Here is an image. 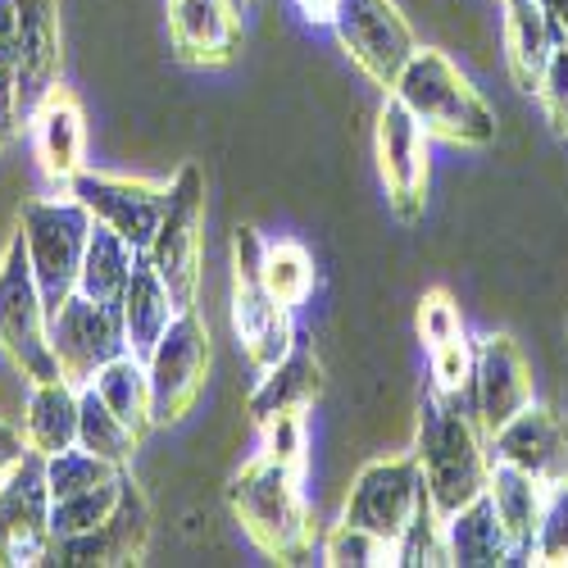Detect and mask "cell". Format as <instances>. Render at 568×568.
I'll return each mask as SVG.
<instances>
[{"instance_id": "cell-19", "label": "cell", "mask_w": 568, "mask_h": 568, "mask_svg": "<svg viewBox=\"0 0 568 568\" xmlns=\"http://www.w3.org/2000/svg\"><path fill=\"white\" fill-rule=\"evenodd\" d=\"M169 41L182 64L223 69L242 55V23L232 0H169Z\"/></svg>"}, {"instance_id": "cell-7", "label": "cell", "mask_w": 568, "mask_h": 568, "mask_svg": "<svg viewBox=\"0 0 568 568\" xmlns=\"http://www.w3.org/2000/svg\"><path fill=\"white\" fill-rule=\"evenodd\" d=\"M155 273L178 310H196L201 292V260H205V173L201 164H182L169 182V210L146 251Z\"/></svg>"}, {"instance_id": "cell-20", "label": "cell", "mask_w": 568, "mask_h": 568, "mask_svg": "<svg viewBox=\"0 0 568 568\" xmlns=\"http://www.w3.org/2000/svg\"><path fill=\"white\" fill-rule=\"evenodd\" d=\"M28 132H32V155H37L41 178L51 186H69L82 173V151H87V119L73 91L55 87L28 114Z\"/></svg>"}, {"instance_id": "cell-42", "label": "cell", "mask_w": 568, "mask_h": 568, "mask_svg": "<svg viewBox=\"0 0 568 568\" xmlns=\"http://www.w3.org/2000/svg\"><path fill=\"white\" fill-rule=\"evenodd\" d=\"M337 6H342V0H296V10H301L305 23H333Z\"/></svg>"}, {"instance_id": "cell-4", "label": "cell", "mask_w": 568, "mask_h": 568, "mask_svg": "<svg viewBox=\"0 0 568 568\" xmlns=\"http://www.w3.org/2000/svg\"><path fill=\"white\" fill-rule=\"evenodd\" d=\"M232 333H236L242 355L260 373H268L296 346L292 310L268 292V282H264V236L251 223L232 227Z\"/></svg>"}, {"instance_id": "cell-39", "label": "cell", "mask_w": 568, "mask_h": 568, "mask_svg": "<svg viewBox=\"0 0 568 568\" xmlns=\"http://www.w3.org/2000/svg\"><path fill=\"white\" fill-rule=\"evenodd\" d=\"M464 333V318H459V305L450 301V292H428L418 301V337H423V346H442V342H450V337H459Z\"/></svg>"}, {"instance_id": "cell-22", "label": "cell", "mask_w": 568, "mask_h": 568, "mask_svg": "<svg viewBox=\"0 0 568 568\" xmlns=\"http://www.w3.org/2000/svg\"><path fill=\"white\" fill-rule=\"evenodd\" d=\"M487 500L500 518V528L514 546V559H532L537 524L546 509V483H537L532 473L514 468L505 459H491V478H487Z\"/></svg>"}, {"instance_id": "cell-24", "label": "cell", "mask_w": 568, "mask_h": 568, "mask_svg": "<svg viewBox=\"0 0 568 568\" xmlns=\"http://www.w3.org/2000/svg\"><path fill=\"white\" fill-rule=\"evenodd\" d=\"M555 32L537 0H505V64L518 91L537 97V82L555 55Z\"/></svg>"}, {"instance_id": "cell-29", "label": "cell", "mask_w": 568, "mask_h": 568, "mask_svg": "<svg viewBox=\"0 0 568 568\" xmlns=\"http://www.w3.org/2000/svg\"><path fill=\"white\" fill-rule=\"evenodd\" d=\"M78 446L91 450V455H101L119 468L132 464L141 437L128 428V423L97 396V387H82V405H78Z\"/></svg>"}, {"instance_id": "cell-34", "label": "cell", "mask_w": 568, "mask_h": 568, "mask_svg": "<svg viewBox=\"0 0 568 568\" xmlns=\"http://www.w3.org/2000/svg\"><path fill=\"white\" fill-rule=\"evenodd\" d=\"M400 564L409 568H442L450 564V546H446V518L433 509V500H423L414 524L400 537Z\"/></svg>"}, {"instance_id": "cell-21", "label": "cell", "mask_w": 568, "mask_h": 568, "mask_svg": "<svg viewBox=\"0 0 568 568\" xmlns=\"http://www.w3.org/2000/svg\"><path fill=\"white\" fill-rule=\"evenodd\" d=\"M327 387V377H323V359L314 355V346L296 342L287 355H282L264 377H260V387L251 392V423L255 428H264L268 418L277 414H305Z\"/></svg>"}, {"instance_id": "cell-30", "label": "cell", "mask_w": 568, "mask_h": 568, "mask_svg": "<svg viewBox=\"0 0 568 568\" xmlns=\"http://www.w3.org/2000/svg\"><path fill=\"white\" fill-rule=\"evenodd\" d=\"M323 564H333V568H392V564H400V541L377 537V532L342 518V524L323 537Z\"/></svg>"}, {"instance_id": "cell-18", "label": "cell", "mask_w": 568, "mask_h": 568, "mask_svg": "<svg viewBox=\"0 0 568 568\" xmlns=\"http://www.w3.org/2000/svg\"><path fill=\"white\" fill-rule=\"evenodd\" d=\"M491 450H496L491 459H505L514 468L532 473V478L546 483V487L568 478V423L541 400L518 409L491 437Z\"/></svg>"}, {"instance_id": "cell-13", "label": "cell", "mask_w": 568, "mask_h": 568, "mask_svg": "<svg viewBox=\"0 0 568 568\" xmlns=\"http://www.w3.org/2000/svg\"><path fill=\"white\" fill-rule=\"evenodd\" d=\"M423 500H428V487H423L418 455L377 459V464L359 468V478L351 487V500H346L342 518H346V524H359V528L377 532V537L400 541Z\"/></svg>"}, {"instance_id": "cell-6", "label": "cell", "mask_w": 568, "mask_h": 568, "mask_svg": "<svg viewBox=\"0 0 568 568\" xmlns=\"http://www.w3.org/2000/svg\"><path fill=\"white\" fill-rule=\"evenodd\" d=\"M19 227H23L45 314L55 318L64 310V301L78 292L82 255H87L97 219H91V210L82 201H32V205H23Z\"/></svg>"}, {"instance_id": "cell-8", "label": "cell", "mask_w": 568, "mask_h": 568, "mask_svg": "<svg viewBox=\"0 0 568 568\" xmlns=\"http://www.w3.org/2000/svg\"><path fill=\"white\" fill-rule=\"evenodd\" d=\"M151 373V405H155V428H173L196 409L205 377H210V327L196 310H178L169 333L146 359Z\"/></svg>"}, {"instance_id": "cell-25", "label": "cell", "mask_w": 568, "mask_h": 568, "mask_svg": "<svg viewBox=\"0 0 568 568\" xmlns=\"http://www.w3.org/2000/svg\"><path fill=\"white\" fill-rule=\"evenodd\" d=\"M78 405H82V392L73 383H64V377H51V383H32L28 414H23L28 450L51 459V455L78 446Z\"/></svg>"}, {"instance_id": "cell-1", "label": "cell", "mask_w": 568, "mask_h": 568, "mask_svg": "<svg viewBox=\"0 0 568 568\" xmlns=\"http://www.w3.org/2000/svg\"><path fill=\"white\" fill-rule=\"evenodd\" d=\"M418 468L423 487L442 518L459 514L468 500H478L491 478V455L483 446L478 414H464L459 396L428 392L418 405Z\"/></svg>"}, {"instance_id": "cell-9", "label": "cell", "mask_w": 568, "mask_h": 568, "mask_svg": "<svg viewBox=\"0 0 568 568\" xmlns=\"http://www.w3.org/2000/svg\"><path fill=\"white\" fill-rule=\"evenodd\" d=\"M51 483L45 455L28 450L10 478L0 483V568H37L51 564L55 528H51Z\"/></svg>"}, {"instance_id": "cell-16", "label": "cell", "mask_w": 568, "mask_h": 568, "mask_svg": "<svg viewBox=\"0 0 568 568\" xmlns=\"http://www.w3.org/2000/svg\"><path fill=\"white\" fill-rule=\"evenodd\" d=\"M19 6V69H14V114H28L60 87L64 37H60V0H14Z\"/></svg>"}, {"instance_id": "cell-40", "label": "cell", "mask_w": 568, "mask_h": 568, "mask_svg": "<svg viewBox=\"0 0 568 568\" xmlns=\"http://www.w3.org/2000/svg\"><path fill=\"white\" fill-rule=\"evenodd\" d=\"M23 455H28V437H23V428H14V423L0 418V483L10 478V468H14Z\"/></svg>"}, {"instance_id": "cell-3", "label": "cell", "mask_w": 568, "mask_h": 568, "mask_svg": "<svg viewBox=\"0 0 568 568\" xmlns=\"http://www.w3.org/2000/svg\"><path fill=\"white\" fill-rule=\"evenodd\" d=\"M305 473L282 468L273 459H251L227 483V509L242 524V532L277 564H301L314 546L310 505H305Z\"/></svg>"}, {"instance_id": "cell-11", "label": "cell", "mask_w": 568, "mask_h": 568, "mask_svg": "<svg viewBox=\"0 0 568 568\" xmlns=\"http://www.w3.org/2000/svg\"><path fill=\"white\" fill-rule=\"evenodd\" d=\"M377 173H383L392 214L400 223H418L428 210V132L392 91L377 110Z\"/></svg>"}, {"instance_id": "cell-15", "label": "cell", "mask_w": 568, "mask_h": 568, "mask_svg": "<svg viewBox=\"0 0 568 568\" xmlns=\"http://www.w3.org/2000/svg\"><path fill=\"white\" fill-rule=\"evenodd\" d=\"M151 546V500L132 483V473L123 478V496L114 505V514L105 524H97L91 532L78 537H60L51 546V564H69V568H123V564H141Z\"/></svg>"}, {"instance_id": "cell-26", "label": "cell", "mask_w": 568, "mask_h": 568, "mask_svg": "<svg viewBox=\"0 0 568 568\" xmlns=\"http://www.w3.org/2000/svg\"><path fill=\"white\" fill-rule=\"evenodd\" d=\"M446 546H450V564L459 568H496V564H514V546L500 528V518L487 500V491L478 500H468L459 514L446 518Z\"/></svg>"}, {"instance_id": "cell-33", "label": "cell", "mask_w": 568, "mask_h": 568, "mask_svg": "<svg viewBox=\"0 0 568 568\" xmlns=\"http://www.w3.org/2000/svg\"><path fill=\"white\" fill-rule=\"evenodd\" d=\"M119 473H123L119 464L91 455V450H82V446H69V450H60V455L45 459V483H51V500H64V496H78V491L101 487V483H114Z\"/></svg>"}, {"instance_id": "cell-31", "label": "cell", "mask_w": 568, "mask_h": 568, "mask_svg": "<svg viewBox=\"0 0 568 568\" xmlns=\"http://www.w3.org/2000/svg\"><path fill=\"white\" fill-rule=\"evenodd\" d=\"M264 282H268V292L296 310L310 301L314 292V260L301 242H264Z\"/></svg>"}, {"instance_id": "cell-32", "label": "cell", "mask_w": 568, "mask_h": 568, "mask_svg": "<svg viewBox=\"0 0 568 568\" xmlns=\"http://www.w3.org/2000/svg\"><path fill=\"white\" fill-rule=\"evenodd\" d=\"M123 478H128V468L119 473L114 483H101V487H91V491H78V496H64L51 505V528H55V541L60 537H78V532H91L97 524H105V518L114 514L119 496H123Z\"/></svg>"}, {"instance_id": "cell-37", "label": "cell", "mask_w": 568, "mask_h": 568, "mask_svg": "<svg viewBox=\"0 0 568 568\" xmlns=\"http://www.w3.org/2000/svg\"><path fill=\"white\" fill-rule=\"evenodd\" d=\"M260 455L282 464V468H296L305 473V414H277L260 428Z\"/></svg>"}, {"instance_id": "cell-41", "label": "cell", "mask_w": 568, "mask_h": 568, "mask_svg": "<svg viewBox=\"0 0 568 568\" xmlns=\"http://www.w3.org/2000/svg\"><path fill=\"white\" fill-rule=\"evenodd\" d=\"M537 6H541L546 23H550L555 41H564V45H568V0H537Z\"/></svg>"}, {"instance_id": "cell-17", "label": "cell", "mask_w": 568, "mask_h": 568, "mask_svg": "<svg viewBox=\"0 0 568 568\" xmlns=\"http://www.w3.org/2000/svg\"><path fill=\"white\" fill-rule=\"evenodd\" d=\"M473 400H478L483 433L496 437L505 423L537 400L532 364L524 359L518 342L509 333H491L478 342V368H473Z\"/></svg>"}, {"instance_id": "cell-38", "label": "cell", "mask_w": 568, "mask_h": 568, "mask_svg": "<svg viewBox=\"0 0 568 568\" xmlns=\"http://www.w3.org/2000/svg\"><path fill=\"white\" fill-rule=\"evenodd\" d=\"M537 101L546 110V123L559 136H568V45L564 41L555 45V55H550V64H546V73L537 82Z\"/></svg>"}, {"instance_id": "cell-23", "label": "cell", "mask_w": 568, "mask_h": 568, "mask_svg": "<svg viewBox=\"0 0 568 568\" xmlns=\"http://www.w3.org/2000/svg\"><path fill=\"white\" fill-rule=\"evenodd\" d=\"M119 318H123L128 351L136 359H151V351L169 333V323L178 318V305H173V296L164 287V277L155 273V264L146 260V251L136 255V268H132V282H128V296L119 305Z\"/></svg>"}, {"instance_id": "cell-36", "label": "cell", "mask_w": 568, "mask_h": 568, "mask_svg": "<svg viewBox=\"0 0 568 568\" xmlns=\"http://www.w3.org/2000/svg\"><path fill=\"white\" fill-rule=\"evenodd\" d=\"M428 364H433V392L442 396H464L473 392V368H478V346L468 342V333L428 346Z\"/></svg>"}, {"instance_id": "cell-27", "label": "cell", "mask_w": 568, "mask_h": 568, "mask_svg": "<svg viewBox=\"0 0 568 568\" xmlns=\"http://www.w3.org/2000/svg\"><path fill=\"white\" fill-rule=\"evenodd\" d=\"M136 255L123 236L105 223L91 227V242H87V255H82V273H78V292L101 301L110 310L123 305L128 296V282H132V268H136Z\"/></svg>"}, {"instance_id": "cell-2", "label": "cell", "mask_w": 568, "mask_h": 568, "mask_svg": "<svg viewBox=\"0 0 568 568\" xmlns=\"http://www.w3.org/2000/svg\"><path fill=\"white\" fill-rule=\"evenodd\" d=\"M392 97L405 101L423 132L450 141V146H491L496 141V110L446 51L418 45Z\"/></svg>"}, {"instance_id": "cell-28", "label": "cell", "mask_w": 568, "mask_h": 568, "mask_svg": "<svg viewBox=\"0 0 568 568\" xmlns=\"http://www.w3.org/2000/svg\"><path fill=\"white\" fill-rule=\"evenodd\" d=\"M97 396L128 423L136 437H146L155 428V405H151V373L146 359H136L132 351H123L119 359H110L97 377H91Z\"/></svg>"}, {"instance_id": "cell-43", "label": "cell", "mask_w": 568, "mask_h": 568, "mask_svg": "<svg viewBox=\"0 0 568 568\" xmlns=\"http://www.w3.org/2000/svg\"><path fill=\"white\" fill-rule=\"evenodd\" d=\"M232 6H236V10H242V6H251V0H232Z\"/></svg>"}, {"instance_id": "cell-35", "label": "cell", "mask_w": 568, "mask_h": 568, "mask_svg": "<svg viewBox=\"0 0 568 568\" xmlns=\"http://www.w3.org/2000/svg\"><path fill=\"white\" fill-rule=\"evenodd\" d=\"M528 564L568 568V478L546 487V509H541V524H537V541H532V559Z\"/></svg>"}, {"instance_id": "cell-14", "label": "cell", "mask_w": 568, "mask_h": 568, "mask_svg": "<svg viewBox=\"0 0 568 568\" xmlns=\"http://www.w3.org/2000/svg\"><path fill=\"white\" fill-rule=\"evenodd\" d=\"M69 196L91 210V219L114 227L132 251H151L155 232L169 210V186L141 182V178H110V173H78L69 182Z\"/></svg>"}, {"instance_id": "cell-5", "label": "cell", "mask_w": 568, "mask_h": 568, "mask_svg": "<svg viewBox=\"0 0 568 568\" xmlns=\"http://www.w3.org/2000/svg\"><path fill=\"white\" fill-rule=\"evenodd\" d=\"M0 351L14 359V368L28 383L60 377V364L51 351V314H45V301L37 287L23 227L10 236L6 255H0Z\"/></svg>"}, {"instance_id": "cell-12", "label": "cell", "mask_w": 568, "mask_h": 568, "mask_svg": "<svg viewBox=\"0 0 568 568\" xmlns=\"http://www.w3.org/2000/svg\"><path fill=\"white\" fill-rule=\"evenodd\" d=\"M51 351H55V364H60L64 383H73L78 392L91 387V377L128 351L119 310L73 292L64 301V310L51 318Z\"/></svg>"}, {"instance_id": "cell-10", "label": "cell", "mask_w": 568, "mask_h": 568, "mask_svg": "<svg viewBox=\"0 0 568 568\" xmlns=\"http://www.w3.org/2000/svg\"><path fill=\"white\" fill-rule=\"evenodd\" d=\"M333 28H337V41L351 55V64L383 91H392L400 82L405 64L418 51L414 28L396 10V0H342Z\"/></svg>"}]
</instances>
